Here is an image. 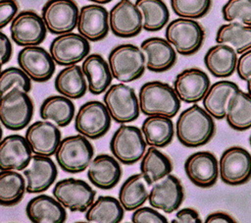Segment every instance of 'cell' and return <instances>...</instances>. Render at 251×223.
<instances>
[{
    "mask_svg": "<svg viewBox=\"0 0 251 223\" xmlns=\"http://www.w3.org/2000/svg\"><path fill=\"white\" fill-rule=\"evenodd\" d=\"M239 89L238 85L230 81H219L210 85L202 99L204 109L215 119L226 118V106L230 96Z\"/></svg>",
    "mask_w": 251,
    "mask_h": 223,
    "instance_id": "cell-31",
    "label": "cell"
},
{
    "mask_svg": "<svg viewBox=\"0 0 251 223\" xmlns=\"http://www.w3.org/2000/svg\"><path fill=\"white\" fill-rule=\"evenodd\" d=\"M165 38L178 54L190 56L202 47L205 31L203 27L195 20L179 17L168 24Z\"/></svg>",
    "mask_w": 251,
    "mask_h": 223,
    "instance_id": "cell-5",
    "label": "cell"
},
{
    "mask_svg": "<svg viewBox=\"0 0 251 223\" xmlns=\"http://www.w3.org/2000/svg\"><path fill=\"white\" fill-rule=\"evenodd\" d=\"M39 116L42 120L51 121L58 127H67L75 117V105L72 99L62 94L51 95L41 103Z\"/></svg>",
    "mask_w": 251,
    "mask_h": 223,
    "instance_id": "cell-34",
    "label": "cell"
},
{
    "mask_svg": "<svg viewBox=\"0 0 251 223\" xmlns=\"http://www.w3.org/2000/svg\"><path fill=\"white\" fill-rule=\"evenodd\" d=\"M0 46H1V64L8 63L12 56V44L9 37L1 31L0 33Z\"/></svg>",
    "mask_w": 251,
    "mask_h": 223,
    "instance_id": "cell-47",
    "label": "cell"
},
{
    "mask_svg": "<svg viewBox=\"0 0 251 223\" xmlns=\"http://www.w3.org/2000/svg\"><path fill=\"white\" fill-rule=\"evenodd\" d=\"M140 48L145 54L146 69L151 72L163 73L176 64V51L166 38L157 36L146 38Z\"/></svg>",
    "mask_w": 251,
    "mask_h": 223,
    "instance_id": "cell-24",
    "label": "cell"
},
{
    "mask_svg": "<svg viewBox=\"0 0 251 223\" xmlns=\"http://www.w3.org/2000/svg\"><path fill=\"white\" fill-rule=\"evenodd\" d=\"M78 14L74 0H48L41 11L47 30L57 35L72 32L76 28Z\"/></svg>",
    "mask_w": 251,
    "mask_h": 223,
    "instance_id": "cell-11",
    "label": "cell"
},
{
    "mask_svg": "<svg viewBox=\"0 0 251 223\" xmlns=\"http://www.w3.org/2000/svg\"><path fill=\"white\" fill-rule=\"evenodd\" d=\"M110 29L121 38L134 37L143 29V16L130 0H120L109 13Z\"/></svg>",
    "mask_w": 251,
    "mask_h": 223,
    "instance_id": "cell-15",
    "label": "cell"
},
{
    "mask_svg": "<svg viewBox=\"0 0 251 223\" xmlns=\"http://www.w3.org/2000/svg\"><path fill=\"white\" fill-rule=\"evenodd\" d=\"M103 102L112 120L118 124H129L139 117L138 97L134 89L125 83L110 85L104 92Z\"/></svg>",
    "mask_w": 251,
    "mask_h": 223,
    "instance_id": "cell-7",
    "label": "cell"
},
{
    "mask_svg": "<svg viewBox=\"0 0 251 223\" xmlns=\"http://www.w3.org/2000/svg\"><path fill=\"white\" fill-rule=\"evenodd\" d=\"M30 81V78L21 68L9 67L4 69L0 78L1 96L14 88H19L28 93L32 88Z\"/></svg>",
    "mask_w": 251,
    "mask_h": 223,
    "instance_id": "cell-40",
    "label": "cell"
},
{
    "mask_svg": "<svg viewBox=\"0 0 251 223\" xmlns=\"http://www.w3.org/2000/svg\"><path fill=\"white\" fill-rule=\"evenodd\" d=\"M54 155L64 172L77 174L88 168L94 156V148L89 139L77 134L62 139Z\"/></svg>",
    "mask_w": 251,
    "mask_h": 223,
    "instance_id": "cell-3",
    "label": "cell"
},
{
    "mask_svg": "<svg viewBox=\"0 0 251 223\" xmlns=\"http://www.w3.org/2000/svg\"><path fill=\"white\" fill-rule=\"evenodd\" d=\"M226 22H240L251 26V0H228L222 8Z\"/></svg>",
    "mask_w": 251,
    "mask_h": 223,
    "instance_id": "cell-42",
    "label": "cell"
},
{
    "mask_svg": "<svg viewBox=\"0 0 251 223\" xmlns=\"http://www.w3.org/2000/svg\"><path fill=\"white\" fill-rule=\"evenodd\" d=\"M52 194L66 209L85 212L94 201L96 192L83 180L66 178L55 184Z\"/></svg>",
    "mask_w": 251,
    "mask_h": 223,
    "instance_id": "cell-10",
    "label": "cell"
},
{
    "mask_svg": "<svg viewBox=\"0 0 251 223\" xmlns=\"http://www.w3.org/2000/svg\"><path fill=\"white\" fill-rule=\"evenodd\" d=\"M125 208L119 198L110 195L98 196L85 211L84 218L92 223H119L123 220Z\"/></svg>",
    "mask_w": 251,
    "mask_h": 223,
    "instance_id": "cell-35",
    "label": "cell"
},
{
    "mask_svg": "<svg viewBox=\"0 0 251 223\" xmlns=\"http://www.w3.org/2000/svg\"><path fill=\"white\" fill-rule=\"evenodd\" d=\"M141 131L147 145L158 148L169 145L176 134L172 118L163 115L147 116L142 122Z\"/></svg>",
    "mask_w": 251,
    "mask_h": 223,
    "instance_id": "cell-29",
    "label": "cell"
},
{
    "mask_svg": "<svg viewBox=\"0 0 251 223\" xmlns=\"http://www.w3.org/2000/svg\"><path fill=\"white\" fill-rule=\"evenodd\" d=\"M171 222L172 223H201L202 220L200 218L199 213L194 208L184 207L177 210L175 218Z\"/></svg>",
    "mask_w": 251,
    "mask_h": 223,
    "instance_id": "cell-46",
    "label": "cell"
},
{
    "mask_svg": "<svg viewBox=\"0 0 251 223\" xmlns=\"http://www.w3.org/2000/svg\"><path fill=\"white\" fill-rule=\"evenodd\" d=\"M25 214L33 223H63L67 219L66 208L57 198L43 194L27 202Z\"/></svg>",
    "mask_w": 251,
    "mask_h": 223,
    "instance_id": "cell-26",
    "label": "cell"
},
{
    "mask_svg": "<svg viewBox=\"0 0 251 223\" xmlns=\"http://www.w3.org/2000/svg\"><path fill=\"white\" fill-rule=\"evenodd\" d=\"M237 60L235 49L225 43L210 47L204 56L205 67L215 78L230 77L236 70Z\"/></svg>",
    "mask_w": 251,
    "mask_h": 223,
    "instance_id": "cell-28",
    "label": "cell"
},
{
    "mask_svg": "<svg viewBox=\"0 0 251 223\" xmlns=\"http://www.w3.org/2000/svg\"><path fill=\"white\" fill-rule=\"evenodd\" d=\"M19 67L36 83L49 81L55 72V61L50 52L39 45L25 46L17 56Z\"/></svg>",
    "mask_w": 251,
    "mask_h": 223,
    "instance_id": "cell-16",
    "label": "cell"
},
{
    "mask_svg": "<svg viewBox=\"0 0 251 223\" xmlns=\"http://www.w3.org/2000/svg\"><path fill=\"white\" fill-rule=\"evenodd\" d=\"M146 145L142 131L135 126L126 124H122L115 131L109 143L112 155L125 165H132L141 160Z\"/></svg>",
    "mask_w": 251,
    "mask_h": 223,
    "instance_id": "cell-6",
    "label": "cell"
},
{
    "mask_svg": "<svg viewBox=\"0 0 251 223\" xmlns=\"http://www.w3.org/2000/svg\"><path fill=\"white\" fill-rule=\"evenodd\" d=\"M214 118L201 106L194 103L184 109L176 122V136L178 141L190 148L207 144L214 137Z\"/></svg>",
    "mask_w": 251,
    "mask_h": 223,
    "instance_id": "cell-1",
    "label": "cell"
},
{
    "mask_svg": "<svg viewBox=\"0 0 251 223\" xmlns=\"http://www.w3.org/2000/svg\"><path fill=\"white\" fill-rule=\"evenodd\" d=\"M90 2H93V3H96V4H100V5H103V4H107V3H110L112 0H88Z\"/></svg>",
    "mask_w": 251,
    "mask_h": 223,
    "instance_id": "cell-49",
    "label": "cell"
},
{
    "mask_svg": "<svg viewBox=\"0 0 251 223\" xmlns=\"http://www.w3.org/2000/svg\"><path fill=\"white\" fill-rule=\"evenodd\" d=\"M18 3L16 0H1L0 2V28L3 29L14 20L18 14Z\"/></svg>",
    "mask_w": 251,
    "mask_h": 223,
    "instance_id": "cell-44",
    "label": "cell"
},
{
    "mask_svg": "<svg viewBox=\"0 0 251 223\" xmlns=\"http://www.w3.org/2000/svg\"><path fill=\"white\" fill-rule=\"evenodd\" d=\"M25 137L33 154L54 155L61 140V132L51 121H36L28 125Z\"/></svg>",
    "mask_w": 251,
    "mask_h": 223,
    "instance_id": "cell-20",
    "label": "cell"
},
{
    "mask_svg": "<svg viewBox=\"0 0 251 223\" xmlns=\"http://www.w3.org/2000/svg\"><path fill=\"white\" fill-rule=\"evenodd\" d=\"M81 68L90 93L99 95L110 87L114 77L109 63L100 54H89L82 61Z\"/></svg>",
    "mask_w": 251,
    "mask_h": 223,
    "instance_id": "cell-27",
    "label": "cell"
},
{
    "mask_svg": "<svg viewBox=\"0 0 251 223\" xmlns=\"http://www.w3.org/2000/svg\"><path fill=\"white\" fill-rule=\"evenodd\" d=\"M33 109V102L27 92L14 88L1 96V123L7 130L21 131L30 124Z\"/></svg>",
    "mask_w": 251,
    "mask_h": 223,
    "instance_id": "cell-8",
    "label": "cell"
},
{
    "mask_svg": "<svg viewBox=\"0 0 251 223\" xmlns=\"http://www.w3.org/2000/svg\"><path fill=\"white\" fill-rule=\"evenodd\" d=\"M141 173L127 177L122 184L118 198L126 211H133L148 200V187Z\"/></svg>",
    "mask_w": 251,
    "mask_h": 223,
    "instance_id": "cell-36",
    "label": "cell"
},
{
    "mask_svg": "<svg viewBox=\"0 0 251 223\" xmlns=\"http://www.w3.org/2000/svg\"><path fill=\"white\" fill-rule=\"evenodd\" d=\"M58 175L57 167L50 156L33 154L29 165L24 170L27 194H41L47 191Z\"/></svg>",
    "mask_w": 251,
    "mask_h": 223,
    "instance_id": "cell-23",
    "label": "cell"
},
{
    "mask_svg": "<svg viewBox=\"0 0 251 223\" xmlns=\"http://www.w3.org/2000/svg\"><path fill=\"white\" fill-rule=\"evenodd\" d=\"M221 180L229 186H239L251 179V154L243 147L226 149L219 161Z\"/></svg>",
    "mask_w": 251,
    "mask_h": 223,
    "instance_id": "cell-12",
    "label": "cell"
},
{
    "mask_svg": "<svg viewBox=\"0 0 251 223\" xmlns=\"http://www.w3.org/2000/svg\"><path fill=\"white\" fill-rule=\"evenodd\" d=\"M211 85L208 75L198 68L184 69L178 73L173 83V87L185 103H197L202 100Z\"/></svg>",
    "mask_w": 251,
    "mask_h": 223,
    "instance_id": "cell-19",
    "label": "cell"
},
{
    "mask_svg": "<svg viewBox=\"0 0 251 223\" xmlns=\"http://www.w3.org/2000/svg\"><path fill=\"white\" fill-rule=\"evenodd\" d=\"M13 41L22 47L39 45L46 37L47 28L41 16L34 11H23L14 18L10 25Z\"/></svg>",
    "mask_w": 251,
    "mask_h": 223,
    "instance_id": "cell-13",
    "label": "cell"
},
{
    "mask_svg": "<svg viewBox=\"0 0 251 223\" xmlns=\"http://www.w3.org/2000/svg\"><path fill=\"white\" fill-rule=\"evenodd\" d=\"M26 192V181L18 171L1 170L0 172V203L2 206L18 204Z\"/></svg>",
    "mask_w": 251,
    "mask_h": 223,
    "instance_id": "cell-38",
    "label": "cell"
},
{
    "mask_svg": "<svg viewBox=\"0 0 251 223\" xmlns=\"http://www.w3.org/2000/svg\"><path fill=\"white\" fill-rule=\"evenodd\" d=\"M249 142H250V145H251V135H250V137H249Z\"/></svg>",
    "mask_w": 251,
    "mask_h": 223,
    "instance_id": "cell-51",
    "label": "cell"
},
{
    "mask_svg": "<svg viewBox=\"0 0 251 223\" xmlns=\"http://www.w3.org/2000/svg\"><path fill=\"white\" fill-rule=\"evenodd\" d=\"M111 121L112 118L104 102L89 100L78 108L75 116V129L89 139H98L109 132Z\"/></svg>",
    "mask_w": 251,
    "mask_h": 223,
    "instance_id": "cell-9",
    "label": "cell"
},
{
    "mask_svg": "<svg viewBox=\"0 0 251 223\" xmlns=\"http://www.w3.org/2000/svg\"><path fill=\"white\" fill-rule=\"evenodd\" d=\"M131 222L133 223H167L168 219L161 214L158 209L149 206H140L133 210L131 215Z\"/></svg>",
    "mask_w": 251,
    "mask_h": 223,
    "instance_id": "cell-43",
    "label": "cell"
},
{
    "mask_svg": "<svg viewBox=\"0 0 251 223\" xmlns=\"http://www.w3.org/2000/svg\"><path fill=\"white\" fill-rule=\"evenodd\" d=\"M183 198V187L180 181L172 174L153 184L148 195L149 204L165 213L178 210Z\"/></svg>",
    "mask_w": 251,
    "mask_h": 223,
    "instance_id": "cell-18",
    "label": "cell"
},
{
    "mask_svg": "<svg viewBox=\"0 0 251 223\" xmlns=\"http://www.w3.org/2000/svg\"><path fill=\"white\" fill-rule=\"evenodd\" d=\"M246 83H247V84H246V86H247V91H248V93L251 95V78L248 79V80L246 81Z\"/></svg>",
    "mask_w": 251,
    "mask_h": 223,
    "instance_id": "cell-50",
    "label": "cell"
},
{
    "mask_svg": "<svg viewBox=\"0 0 251 223\" xmlns=\"http://www.w3.org/2000/svg\"><path fill=\"white\" fill-rule=\"evenodd\" d=\"M76 28L79 34L88 41H100L104 39L110 29L109 13L100 4L82 6L79 10Z\"/></svg>",
    "mask_w": 251,
    "mask_h": 223,
    "instance_id": "cell-21",
    "label": "cell"
},
{
    "mask_svg": "<svg viewBox=\"0 0 251 223\" xmlns=\"http://www.w3.org/2000/svg\"><path fill=\"white\" fill-rule=\"evenodd\" d=\"M122 177L120 161L109 154H98L87 168V178L91 185L101 190H111Z\"/></svg>",
    "mask_w": 251,
    "mask_h": 223,
    "instance_id": "cell-25",
    "label": "cell"
},
{
    "mask_svg": "<svg viewBox=\"0 0 251 223\" xmlns=\"http://www.w3.org/2000/svg\"><path fill=\"white\" fill-rule=\"evenodd\" d=\"M54 87L57 92L70 99L84 96L88 85L82 68L75 64L62 69L55 77Z\"/></svg>",
    "mask_w": 251,
    "mask_h": 223,
    "instance_id": "cell-30",
    "label": "cell"
},
{
    "mask_svg": "<svg viewBox=\"0 0 251 223\" xmlns=\"http://www.w3.org/2000/svg\"><path fill=\"white\" fill-rule=\"evenodd\" d=\"M184 172L194 186L208 189L218 181L220 175L219 162L215 154L210 151H196L185 159Z\"/></svg>",
    "mask_w": 251,
    "mask_h": 223,
    "instance_id": "cell-17",
    "label": "cell"
},
{
    "mask_svg": "<svg viewBox=\"0 0 251 223\" xmlns=\"http://www.w3.org/2000/svg\"><path fill=\"white\" fill-rule=\"evenodd\" d=\"M216 42L232 46L236 53L251 49V26L240 22H229L222 25L216 33Z\"/></svg>",
    "mask_w": 251,
    "mask_h": 223,
    "instance_id": "cell-37",
    "label": "cell"
},
{
    "mask_svg": "<svg viewBox=\"0 0 251 223\" xmlns=\"http://www.w3.org/2000/svg\"><path fill=\"white\" fill-rule=\"evenodd\" d=\"M139 168L147 184L151 186L171 174L173 163L170 157L158 147L149 146L140 160Z\"/></svg>",
    "mask_w": 251,
    "mask_h": 223,
    "instance_id": "cell-32",
    "label": "cell"
},
{
    "mask_svg": "<svg viewBox=\"0 0 251 223\" xmlns=\"http://www.w3.org/2000/svg\"><path fill=\"white\" fill-rule=\"evenodd\" d=\"M143 16V29L159 31L169 22L170 13L163 0H135Z\"/></svg>",
    "mask_w": 251,
    "mask_h": 223,
    "instance_id": "cell-39",
    "label": "cell"
},
{
    "mask_svg": "<svg viewBox=\"0 0 251 223\" xmlns=\"http://www.w3.org/2000/svg\"><path fill=\"white\" fill-rule=\"evenodd\" d=\"M235 219L229 214L222 211L210 213L205 218V223H234Z\"/></svg>",
    "mask_w": 251,
    "mask_h": 223,
    "instance_id": "cell-48",
    "label": "cell"
},
{
    "mask_svg": "<svg viewBox=\"0 0 251 223\" xmlns=\"http://www.w3.org/2000/svg\"><path fill=\"white\" fill-rule=\"evenodd\" d=\"M236 72L242 81L251 78V49L243 52L237 60Z\"/></svg>",
    "mask_w": 251,
    "mask_h": 223,
    "instance_id": "cell-45",
    "label": "cell"
},
{
    "mask_svg": "<svg viewBox=\"0 0 251 223\" xmlns=\"http://www.w3.org/2000/svg\"><path fill=\"white\" fill-rule=\"evenodd\" d=\"M226 120L231 129L238 132L251 128V95L248 92L238 89L230 96Z\"/></svg>",
    "mask_w": 251,
    "mask_h": 223,
    "instance_id": "cell-33",
    "label": "cell"
},
{
    "mask_svg": "<svg viewBox=\"0 0 251 223\" xmlns=\"http://www.w3.org/2000/svg\"><path fill=\"white\" fill-rule=\"evenodd\" d=\"M108 63L114 79L125 84L139 79L146 69L144 52L130 43L114 47L108 55Z\"/></svg>",
    "mask_w": 251,
    "mask_h": 223,
    "instance_id": "cell-4",
    "label": "cell"
},
{
    "mask_svg": "<svg viewBox=\"0 0 251 223\" xmlns=\"http://www.w3.org/2000/svg\"><path fill=\"white\" fill-rule=\"evenodd\" d=\"M138 101L143 115H163L170 118L178 113L181 102L174 87L160 81L143 84L139 88Z\"/></svg>",
    "mask_w": 251,
    "mask_h": 223,
    "instance_id": "cell-2",
    "label": "cell"
},
{
    "mask_svg": "<svg viewBox=\"0 0 251 223\" xmlns=\"http://www.w3.org/2000/svg\"><path fill=\"white\" fill-rule=\"evenodd\" d=\"M32 154L25 137L9 135L0 143V169L23 171L29 165Z\"/></svg>",
    "mask_w": 251,
    "mask_h": 223,
    "instance_id": "cell-22",
    "label": "cell"
},
{
    "mask_svg": "<svg viewBox=\"0 0 251 223\" xmlns=\"http://www.w3.org/2000/svg\"><path fill=\"white\" fill-rule=\"evenodd\" d=\"M212 6V0H171L173 12L187 19H200L208 14Z\"/></svg>",
    "mask_w": 251,
    "mask_h": 223,
    "instance_id": "cell-41",
    "label": "cell"
},
{
    "mask_svg": "<svg viewBox=\"0 0 251 223\" xmlns=\"http://www.w3.org/2000/svg\"><path fill=\"white\" fill-rule=\"evenodd\" d=\"M90 51L88 40L79 33L68 32L55 37L49 46V52L59 66L75 65L83 61Z\"/></svg>",
    "mask_w": 251,
    "mask_h": 223,
    "instance_id": "cell-14",
    "label": "cell"
}]
</instances>
